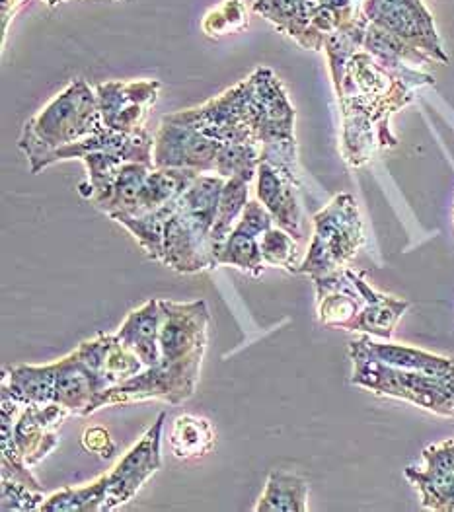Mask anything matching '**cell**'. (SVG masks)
Listing matches in <instances>:
<instances>
[{"mask_svg":"<svg viewBox=\"0 0 454 512\" xmlns=\"http://www.w3.org/2000/svg\"><path fill=\"white\" fill-rule=\"evenodd\" d=\"M308 511V481L297 474L273 470L264 493L256 505V512Z\"/></svg>","mask_w":454,"mask_h":512,"instance_id":"27","label":"cell"},{"mask_svg":"<svg viewBox=\"0 0 454 512\" xmlns=\"http://www.w3.org/2000/svg\"><path fill=\"white\" fill-rule=\"evenodd\" d=\"M365 339L369 349L386 365L425 372L433 376H443V378H454V361L449 357H441V355L410 347V345H402V343H390V339L375 341V337L371 335H365Z\"/></svg>","mask_w":454,"mask_h":512,"instance_id":"25","label":"cell"},{"mask_svg":"<svg viewBox=\"0 0 454 512\" xmlns=\"http://www.w3.org/2000/svg\"><path fill=\"white\" fill-rule=\"evenodd\" d=\"M349 359L353 386L454 419V378L386 365L369 349L365 335L349 343Z\"/></svg>","mask_w":454,"mask_h":512,"instance_id":"4","label":"cell"},{"mask_svg":"<svg viewBox=\"0 0 454 512\" xmlns=\"http://www.w3.org/2000/svg\"><path fill=\"white\" fill-rule=\"evenodd\" d=\"M273 224L275 220L260 201H248L242 217L228 236L223 254L219 257V267L230 265L254 277L262 275L267 265L262 257L260 240L265 230H269Z\"/></svg>","mask_w":454,"mask_h":512,"instance_id":"16","label":"cell"},{"mask_svg":"<svg viewBox=\"0 0 454 512\" xmlns=\"http://www.w3.org/2000/svg\"><path fill=\"white\" fill-rule=\"evenodd\" d=\"M57 361L51 365L12 366L4 370L2 392L22 407L55 403Z\"/></svg>","mask_w":454,"mask_h":512,"instance_id":"22","label":"cell"},{"mask_svg":"<svg viewBox=\"0 0 454 512\" xmlns=\"http://www.w3.org/2000/svg\"><path fill=\"white\" fill-rule=\"evenodd\" d=\"M28 0H0L2 6V45L6 39V32H8V24L14 18V14L26 4Z\"/></svg>","mask_w":454,"mask_h":512,"instance_id":"35","label":"cell"},{"mask_svg":"<svg viewBox=\"0 0 454 512\" xmlns=\"http://www.w3.org/2000/svg\"><path fill=\"white\" fill-rule=\"evenodd\" d=\"M318 322L328 328L357 331L375 339H392L410 302L384 294L367 283L363 271L349 267L312 279Z\"/></svg>","mask_w":454,"mask_h":512,"instance_id":"2","label":"cell"},{"mask_svg":"<svg viewBox=\"0 0 454 512\" xmlns=\"http://www.w3.org/2000/svg\"><path fill=\"white\" fill-rule=\"evenodd\" d=\"M244 28H248V10L244 0H223V4L207 12L201 22V30L209 37L230 36Z\"/></svg>","mask_w":454,"mask_h":512,"instance_id":"32","label":"cell"},{"mask_svg":"<svg viewBox=\"0 0 454 512\" xmlns=\"http://www.w3.org/2000/svg\"><path fill=\"white\" fill-rule=\"evenodd\" d=\"M43 2H47V6H57V4H61L65 0H43Z\"/></svg>","mask_w":454,"mask_h":512,"instance_id":"36","label":"cell"},{"mask_svg":"<svg viewBox=\"0 0 454 512\" xmlns=\"http://www.w3.org/2000/svg\"><path fill=\"white\" fill-rule=\"evenodd\" d=\"M162 84L158 80H112L96 86L100 111L106 129L117 133H137L158 100Z\"/></svg>","mask_w":454,"mask_h":512,"instance_id":"12","label":"cell"},{"mask_svg":"<svg viewBox=\"0 0 454 512\" xmlns=\"http://www.w3.org/2000/svg\"><path fill=\"white\" fill-rule=\"evenodd\" d=\"M332 80L343 115L341 150L353 168L371 162L380 148L396 147L390 117L414 102L417 88L435 84L431 74L419 69H386L365 49L355 51Z\"/></svg>","mask_w":454,"mask_h":512,"instance_id":"1","label":"cell"},{"mask_svg":"<svg viewBox=\"0 0 454 512\" xmlns=\"http://www.w3.org/2000/svg\"><path fill=\"white\" fill-rule=\"evenodd\" d=\"M82 446L84 450L98 454L100 458H110L114 456L117 446L115 440L112 439L110 431L104 427H90L82 433Z\"/></svg>","mask_w":454,"mask_h":512,"instance_id":"34","label":"cell"},{"mask_svg":"<svg viewBox=\"0 0 454 512\" xmlns=\"http://www.w3.org/2000/svg\"><path fill=\"white\" fill-rule=\"evenodd\" d=\"M260 248H262V257L267 267L285 269L287 273L299 271V265L303 259L299 257L301 254H299L297 240L287 230L279 226H271L269 230H265L260 240Z\"/></svg>","mask_w":454,"mask_h":512,"instance_id":"31","label":"cell"},{"mask_svg":"<svg viewBox=\"0 0 454 512\" xmlns=\"http://www.w3.org/2000/svg\"><path fill=\"white\" fill-rule=\"evenodd\" d=\"M152 150H154V137L147 129H141L137 133H117V131L106 129L80 143L55 150L45 160V168L63 160H82L90 152H114L127 162H141V164L154 166Z\"/></svg>","mask_w":454,"mask_h":512,"instance_id":"18","label":"cell"},{"mask_svg":"<svg viewBox=\"0 0 454 512\" xmlns=\"http://www.w3.org/2000/svg\"><path fill=\"white\" fill-rule=\"evenodd\" d=\"M258 96V139L260 162L275 166L295 182L299 178V150L295 139V108L271 69H256L252 73Z\"/></svg>","mask_w":454,"mask_h":512,"instance_id":"7","label":"cell"},{"mask_svg":"<svg viewBox=\"0 0 454 512\" xmlns=\"http://www.w3.org/2000/svg\"><path fill=\"white\" fill-rule=\"evenodd\" d=\"M164 117L193 127L217 139L221 145H260L258 96L252 74L203 106Z\"/></svg>","mask_w":454,"mask_h":512,"instance_id":"6","label":"cell"},{"mask_svg":"<svg viewBox=\"0 0 454 512\" xmlns=\"http://www.w3.org/2000/svg\"><path fill=\"white\" fill-rule=\"evenodd\" d=\"M117 337L129 347L147 368L160 363V300L151 298L141 308L129 312L117 331Z\"/></svg>","mask_w":454,"mask_h":512,"instance_id":"21","label":"cell"},{"mask_svg":"<svg viewBox=\"0 0 454 512\" xmlns=\"http://www.w3.org/2000/svg\"><path fill=\"white\" fill-rule=\"evenodd\" d=\"M365 18L392 36L431 57L437 65H447L449 57L437 34L433 16L421 0H363Z\"/></svg>","mask_w":454,"mask_h":512,"instance_id":"9","label":"cell"},{"mask_svg":"<svg viewBox=\"0 0 454 512\" xmlns=\"http://www.w3.org/2000/svg\"><path fill=\"white\" fill-rule=\"evenodd\" d=\"M250 178L244 176H232L228 178L221 195V203H219V211H217V219L211 230V257H213V265L219 267V257L223 254V248L227 244L228 236L232 232V228L236 226V222L242 217L246 205H248V195H250Z\"/></svg>","mask_w":454,"mask_h":512,"instance_id":"26","label":"cell"},{"mask_svg":"<svg viewBox=\"0 0 454 512\" xmlns=\"http://www.w3.org/2000/svg\"><path fill=\"white\" fill-rule=\"evenodd\" d=\"M423 466H408L404 476L427 511L454 512V439L431 444L421 454Z\"/></svg>","mask_w":454,"mask_h":512,"instance_id":"14","label":"cell"},{"mask_svg":"<svg viewBox=\"0 0 454 512\" xmlns=\"http://www.w3.org/2000/svg\"><path fill=\"white\" fill-rule=\"evenodd\" d=\"M301 182L291 180L275 166L260 162L256 174L258 201L271 213L275 224L287 230L295 240H301L303 230V207L299 199Z\"/></svg>","mask_w":454,"mask_h":512,"instance_id":"17","label":"cell"},{"mask_svg":"<svg viewBox=\"0 0 454 512\" xmlns=\"http://www.w3.org/2000/svg\"><path fill=\"white\" fill-rule=\"evenodd\" d=\"M55 378V403L65 407L71 415H92L100 398L94 374L88 370L73 351L71 355L57 361Z\"/></svg>","mask_w":454,"mask_h":512,"instance_id":"20","label":"cell"},{"mask_svg":"<svg viewBox=\"0 0 454 512\" xmlns=\"http://www.w3.org/2000/svg\"><path fill=\"white\" fill-rule=\"evenodd\" d=\"M211 314L205 300H160V363L201 366L207 351Z\"/></svg>","mask_w":454,"mask_h":512,"instance_id":"8","label":"cell"},{"mask_svg":"<svg viewBox=\"0 0 454 512\" xmlns=\"http://www.w3.org/2000/svg\"><path fill=\"white\" fill-rule=\"evenodd\" d=\"M221 143L193 127L174 123L162 117L154 135L152 162L154 168L195 170L199 174H215Z\"/></svg>","mask_w":454,"mask_h":512,"instance_id":"11","label":"cell"},{"mask_svg":"<svg viewBox=\"0 0 454 512\" xmlns=\"http://www.w3.org/2000/svg\"><path fill=\"white\" fill-rule=\"evenodd\" d=\"M225 183L227 180L217 174H199L178 199V211L190 224L197 238L209 248V254H211V246H209L211 230L217 219Z\"/></svg>","mask_w":454,"mask_h":512,"instance_id":"19","label":"cell"},{"mask_svg":"<svg viewBox=\"0 0 454 512\" xmlns=\"http://www.w3.org/2000/svg\"><path fill=\"white\" fill-rule=\"evenodd\" d=\"M151 164H141V162H125L112 183L108 195L96 203L94 207L98 211H102L108 217L114 215H123V213H131L139 193L143 189V185L147 182L149 174L152 172Z\"/></svg>","mask_w":454,"mask_h":512,"instance_id":"29","label":"cell"},{"mask_svg":"<svg viewBox=\"0 0 454 512\" xmlns=\"http://www.w3.org/2000/svg\"><path fill=\"white\" fill-rule=\"evenodd\" d=\"M199 176L195 170H180V168H152L147 182L143 185L139 199L131 213L114 215L115 217H143L164 205H170L182 197V193L190 187V183Z\"/></svg>","mask_w":454,"mask_h":512,"instance_id":"24","label":"cell"},{"mask_svg":"<svg viewBox=\"0 0 454 512\" xmlns=\"http://www.w3.org/2000/svg\"><path fill=\"white\" fill-rule=\"evenodd\" d=\"M217 433L209 419L180 415L170 429V448L178 460H197L215 446Z\"/></svg>","mask_w":454,"mask_h":512,"instance_id":"28","label":"cell"},{"mask_svg":"<svg viewBox=\"0 0 454 512\" xmlns=\"http://www.w3.org/2000/svg\"><path fill=\"white\" fill-rule=\"evenodd\" d=\"M71 413L57 405H26L20 409L14 425L12 440L22 460L32 468L39 464L59 444V427Z\"/></svg>","mask_w":454,"mask_h":512,"instance_id":"15","label":"cell"},{"mask_svg":"<svg viewBox=\"0 0 454 512\" xmlns=\"http://www.w3.org/2000/svg\"><path fill=\"white\" fill-rule=\"evenodd\" d=\"M41 512H104V487L100 477L90 485L53 493L41 505Z\"/></svg>","mask_w":454,"mask_h":512,"instance_id":"30","label":"cell"},{"mask_svg":"<svg viewBox=\"0 0 454 512\" xmlns=\"http://www.w3.org/2000/svg\"><path fill=\"white\" fill-rule=\"evenodd\" d=\"M102 131H106V125L98 94L86 80L76 78L24 123L18 147L26 154L32 174H39L55 150L80 143Z\"/></svg>","mask_w":454,"mask_h":512,"instance_id":"3","label":"cell"},{"mask_svg":"<svg viewBox=\"0 0 454 512\" xmlns=\"http://www.w3.org/2000/svg\"><path fill=\"white\" fill-rule=\"evenodd\" d=\"M0 499V507L4 512L41 511V505L45 503L41 491L12 479H0Z\"/></svg>","mask_w":454,"mask_h":512,"instance_id":"33","label":"cell"},{"mask_svg":"<svg viewBox=\"0 0 454 512\" xmlns=\"http://www.w3.org/2000/svg\"><path fill=\"white\" fill-rule=\"evenodd\" d=\"M318 0H254V12L269 20L281 34L293 37L304 49L314 51L310 34Z\"/></svg>","mask_w":454,"mask_h":512,"instance_id":"23","label":"cell"},{"mask_svg":"<svg viewBox=\"0 0 454 512\" xmlns=\"http://www.w3.org/2000/svg\"><path fill=\"white\" fill-rule=\"evenodd\" d=\"M75 351L80 361L94 374V380L98 384L100 398L96 403V409H100V400L106 392L121 386L123 382L131 380L133 376L141 374L147 368L129 347L123 345L117 333H100L94 339L80 343Z\"/></svg>","mask_w":454,"mask_h":512,"instance_id":"13","label":"cell"},{"mask_svg":"<svg viewBox=\"0 0 454 512\" xmlns=\"http://www.w3.org/2000/svg\"><path fill=\"white\" fill-rule=\"evenodd\" d=\"M314 234L297 275L310 279L334 273L351 263L365 244V224L353 195H336L312 219Z\"/></svg>","mask_w":454,"mask_h":512,"instance_id":"5","label":"cell"},{"mask_svg":"<svg viewBox=\"0 0 454 512\" xmlns=\"http://www.w3.org/2000/svg\"><path fill=\"white\" fill-rule=\"evenodd\" d=\"M166 413H160L151 429L143 435L117 464L114 470L100 477L104 487V512L115 511L127 505L141 487L162 468V431Z\"/></svg>","mask_w":454,"mask_h":512,"instance_id":"10","label":"cell"}]
</instances>
